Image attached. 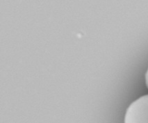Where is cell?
Segmentation results:
<instances>
[{
	"instance_id": "7a4b0ae2",
	"label": "cell",
	"mask_w": 148,
	"mask_h": 123,
	"mask_svg": "<svg viewBox=\"0 0 148 123\" xmlns=\"http://www.w3.org/2000/svg\"><path fill=\"white\" fill-rule=\"evenodd\" d=\"M145 79L146 87H147V88L148 89V68H147V71H146L145 75Z\"/></svg>"
},
{
	"instance_id": "6da1fadb",
	"label": "cell",
	"mask_w": 148,
	"mask_h": 123,
	"mask_svg": "<svg viewBox=\"0 0 148 123\" xmlns=\"http://www.w3.org/2000/svg\"><path fill=\"white\" fill-rule=\"evenodd\" d=\"M124 123H148V94L130 104L125 112Z\"/></svg>"
}]
</instances>
